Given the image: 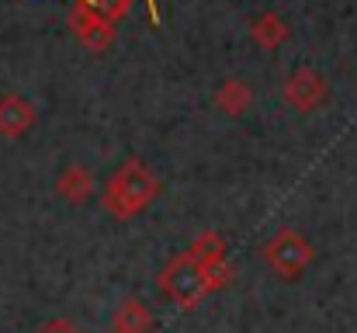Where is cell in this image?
<instances>
[{
	"label": "cell",
	"mask_w": 357,
	"mask_h": 333,
	"mask_svg": "<svg viewBox=\"0 0 357 333\" xmlns=\"http://www.w3.org/2000/svg\"><path fill=\"white\" fill-rule=\"evenodd\" d=\"M153 195H156V181H153L139 163H125L119 174L112 177V184H108V205H112L119 216L139 212Z\"/></svg>",
	"instance_id": "1"
},
{
	"label": "cell",
	"mask_w": 357,
	"mask_h": 333,
	"mask_svg": "<svg viewBox=\"0 0 357 333\" xmlns=\"http://www.w3.org/2000/svg\"><path fill=\"white\" fill-rule=\"evenodd\" d=\"M70 28L80 35V42H87L91 49H105L112 42V17H105L91 0H80L70 14Z\"/></svg>",
	"instance_id": "2"
},
{
	"label": "cell",
	"mask_w": 357,
	"mask_h": 333,
	"mask_svg": "<svg viewBox=\"0 0 357 333\" xmlns=\"http://www.w3.org/2000/svg\"><path fill=\"white\" fill-rule=\"evenodd\" d=\"M267 260H271L281 274H298L302 264L309 260V246L302 243V236H295V232H281V236L267 246Z\"/></svg>",
	"instance_id": "3"
},
{
	"label": "cell",
	"mask_w": 357,
	"mask_h": 333,
	"mask_svg": "<svg viewBox=\"0 0 357 333\" xmlns=\"http://www.w3.org/2000/svg\"><path fill=\"white\" fill-rule=\"evenodd\" d=\"M284 94H288V101H291L295 108L309 111V108H316V105L326 101V80H323L319 73H312V70H298V73L288 77Z\"/></svg>",
	"instance_id": "4"
},
{
	"label": "cell",
	"mask_w": 357,
	"mask_h": 333,
	"mask_svg": "<svg viewBox=\"0 0 357 333\" xmlns=\"http://www.w3.org/2000/svg\"><path fill=\"white\" fill-rule=\"evenodd\" d=\"M31 121H35V108H31L24 98H17V94L0 98V135L14 139V135L28 132Z\"/></svg>",
	"instance_id": "5"
},
{
	"label": "cell",
	"mask_w": 357,
	"mask_h": 333,
	"mask_svg": "<svg viewBox=\"0 0 357 333\" xmlns=\"http://www.w3.org/2000/svg\"><path fill=\"white\" fill-rule=\"evenodd\" d=\"M253 38H257L260 45L274 49V45H281V42L288 38V24H284L278 14H260V17L253 21Z\"/></svg>",
	"instance_id": "6"
},
{
	"label": "cell",
	"mask_w": 357,
	"mask_h": 333,
	"mask_svg": "<svg viewBox=\"0 0 357 333\" xmlns=\"http://www.w3.org/2000/svg\"><path fill=\"white\" fill-rule=\"evenodd\" d=\"M59 188H63V195H66L70 202H84V198H87V191H91V177H87L80 167H70Z\"/></svg>",
	"instance_id": "7"
},
{
	"label": "cell",
	"mask_w": 357,
	"mask_h": 333,
	"mask_svg": "<svg viewBox=\"0 0 357 333\" xmlns=\"http://www.w3.org/2000/svg\"><path fill=\"white\" fill-rule=\"evenodd\" d=\"M250 101V87L246 84H236V80H229L222 91H219V105L226 111H233V114H239V108Z\"/></svg>",
	"instance_id": "8"
},
{
	"label": "cell",
	"mask_w": 357,
	"mask_h": 333,
	"mask_svg": "<svg viewBox=\"0 0 357 333\" xmlns=\"http://www.w3.org/2000/svg\"><path fill=\"white\" fill-rule=\"evenodd\" d=\"M91 3H94V7H98L105 17H112V21H115V17H121V14L128 10V0H91Z\"/></svg>",
	"instance_id": "9"
},
{
	"label": "cell",
	"mask_w": 357,
	"mask_h": 333,
	"mask_svg": "<svg viewBox=\"0 0 357 333\" xmlns=\"http://www.w3.org/2000/svg\"><path fill=\"white\" fill-rule=\"evenodd\" d=\"M42 333H80V330H77L73 323H63V320H56V323H49V327H45Z\"/></svg>",
	"instance_id": "10"
},
{
	"label": "cell",
	"mask_w": 357,
	"mask_h": 333,
	"mask_svg": "<svg viewBox=\"0 0 357 333\" xmlns=\"http://www.w3.org/2000/svg\"><path fill=\"white\" fill-rule=\"evenodd\" d=\"M149 21H153V24L160 21V14H156V0H149Z\"/></svg>",
	"instance_id": "11"
}]
</instances>
